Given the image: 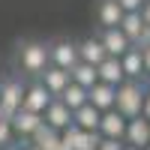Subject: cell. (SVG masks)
I'll return each mask as SVG.
<instances>
[{
    "label": "cell",
    "instance_id": "cell-1",
    "mask_svg": "<svg viewBox=\"0 0 150 150\" xmlns=\"http://www.w3.org/2000/svg\"><path fill=\"white\" fill-rule=\"evenodd\" d=\"M141 102H144V87L135 81H123L114 90V111L126 120L141 117Z\"/></svg>",
    "mask_w": 150,
    "mask_h": 150
},
{
    "label": "cell",
    "instance_id": "cell-2",
    "mask_svg": "<svg viewBox=\"0 0 150 150\" xmlns=\"http://www.w3.org/2000/svg\"><path fill=\"white\" fill-rule=\"evenodd\" d=\"M18 60H21V69H24V72L39 75V72L48 66V45H42V42H24Z\"/></svg>",
    "mask_w": 150,
    "mask_h": 150
},
{
    "label": "cell",
    "instance_id": "cell-3",
    "mask_svg": "<svg viewBox=\"0 0 150 150\" xmlns=\"http://www.w3.org/2000/svg\"><path fill=\"white\" fill-rule=\"evenodd\" d=\"M21 96H24L21 81H15V78L0 81V117H3V120H9L21 108Z\"/></svg>",
    "mask_w": 150,
    "mask_h": 150
},
{
    "label": "cell",
    "instance_id": "cell-4",
    "mask_svg": "<svg viewBox=\"0 0 150 150\" xmlns=\"http://www.w3.org/2000/svg\"><path fill=\"white\" fill-rule=\"evenodd\" d=\"M75 63H78V45H72V42H66V39L48 45V66H57V69L69 72Z\"/></svg>",
    "mask_w": 150,
    "mask_h": 150
},
{
    "label": "cell",
    "instance_id": "cell-5",
    "mask_svg": "<svg viewBox=\"0 0 150 150\" xmlns=\"http://www.w3.org/2000/svg\"><path fill=\"white\" fill-rule=\"evenodd\" d=\"M51 93L45 90V87L36 81V84H30V87H24V96H21V108L24 111H30V114H39L42 117V111L51 105Z\"/></svg>",
    "mask_w": 150,
    "mask_h": 150
},
{
    "label": "cell",
    "instance_id": "cell-6",
    "mask_svg": "<svg viewBox=\"0 0 150 150\" xmlns=\"http://www.w3.org/2000/svg\"><path fill=\"white\" fill-rule=\"evenodd\" d=\"M42 123H45L48 129H54V132H63L69 123H72V111L60 102V99H51V105L42 111Z\"/></svg>",
    "mask_w": 150,
    "mask_h": 150
},
{
    "label": "cell",
    "instance_id": "cell-7",
    "mask_svg": "<svg viewBox=\"0 0 150 150\" xmlns=\"http://www.w3.org/2000/svg\"><path fill=\"white\" fill-rule=\"evenodd\" d=\"M123 144L129 147H138L144 150L150 144V123L144 117H135V120H126V132H123Z\"/></svg>",
    "mask_w": 150,
    "mask_h": 150
},
{
    "label": "cell",
    "instance_id": "cell-8",
    "mask_svg": "<svg viewBox=\"0 0 150 150\" xmlns=\"http://www.w3.org/2000/svg\"><path fill=\"white\" fill-rule=\"evenodd\" d=\"M102 138H111V141H123V132H126V117H120L114 108L105 111L99 117V129H96Z\"/></svg>",
    "mask_w": 150,
    "mask_h": 150
},
{
    "label": "cell",
    "instance_id": "cell-9",
    "mask_svg": "<svg viewBox=\"0 0 150 150\" xmlns=\"http://www.w3.org/2000/svg\"><path fill=\"white\" fill-rule=\"evenodd\" d=\"M39 78H42L39 84H42V87H45V90L51 93L54 99H57L60 93H63L66 87H69V81H72V78H69V72H63V69H57V66H45V69L39 72Z\"/></svg>",
    "mask_w": 150,
    "mask_h": 150
},
{
    "label": "cell",
    "instance_id": "cell-10",
    "mask_svg": "<svg viewBox=\"0 0 150 150\" xmlns=\"http://www.w3.org/2000/svg\"><path fill=\"white\" fill-rule=\"evenodd\" d=\"M99 42H102V48H105V54L108 57H123L132 48V42L123 36L117 27H108V30H102V36H99Z\"/></svg>",
    "mask_w": 150,
    "mask_h": 150
},
{
    "label": "cell",
    "instance_id": "cell-11",
    "mask_svg": "<svg viewBox=\"0 0 150 150\" xmlns=\"http://www.w3.org/2000/svg\"><path fill=\"white\" fill-rule=\"evenodd\" d=\"M96 75H99V84H108V87H114V90H117L123 81H126V75H123L117 57H105L102 63L96 66Z\"/></svg>",
    "mask_w": 150,
    "mask_h": 150
},
{
    "label": "cell",
    "instance_id": "cell-12",
    "mask_svg": "<svg viewBox=\"0 0 150 150\" xmlns=\"http://www.w3.org/2000/svg\"><path fill=\"white\" fill-rule=\"evenodd\" d=\"M87 105H93L99 114H105V111L114 108V87H108V84H93L90 90H87Z\"/></svg>",
    "mask_w": 150,
    "mask_h": 150
},
{
    "label": "cell",
    "instance_id": "cell-13",
    "mask_svg": "<svg viewBox=\"0 0 150 150\" xmlns=\"http://www.w3.org/2000/svg\"><path fill=\"white\" fill-rule=\"evenodd\" d=\"M9 126H12V132H18V135H33L36 129L42 126V117H39V114H30V111H24V108H18L15 114L9 117Z\"/></svg>",
    "mask_w": 150,
    "mask_h": 150
},
{
    "label": "cell",
    "instance_id": "cell-14",
    "mask_svg": "<svg viewBox=\"0 0 150 150\" xmlns=\"http://www.w3.org/2000/svg\"><path fill=\"white\" fill-rule=\"evenodd\" d=\"M105 57H108V54H105V48H102L99 39H84V42L78 45V63H87V66L96 69Z\"/></svg>",
    "mask_w": 150,
    "mask_h": 150
},
{
    "label": "cell",
    "instance_id": "cell-15",
    "mask_svg": "<svg viewBox=\"0 0 150 150\" xmlns=\"http://www.w3.org/2000/svg\"><path fill=\"white\" fill-rule=\"evenodd\" d=\"M99 117H102V114H99L93 105H84V108H78V111L72 114V123H75L81 132H96V129H99Z\"/></svg>",
    "mask_w": 150,
    "mask_h": 150
},
{
    "label": "cell",
    "instance_id": "cell-16",
    "mask_svg": "<svg viewBox=\"0 0 150 150\" xmlns=\"http://www.w3.org/2000/svg\"><path fill=\"white\" fill-rule=\"evenodd\" d=\"M117 60H120V69H123V75H126V78H141V75H144V66H141V51H138L135 45H132L123 57H117Z\"/></svg>",
    "mask_w": 150,
    "mask_h": 150
},
{
    "label": "cell",
    "instance_id": "cell-17",
    "mask_svg": "<svg viewBox=\"0 0 150 150\" xmlns=\"http://www.w3.org/2000/svg\"><path fill=\"white\" fill-rule=\"evenodd\" d=\"M57 99H60V102H63V105H66V108L72 111V114H75L78 108H84V105H87V90H84V87H78V84H72V81H69V87H66V90L60 93Z\"/></svg>",
    "mask_w": 150,
    "mask_h": 150
},
{
    "label": "cell",
    "instance_id": "cell-18",
    "mask_svg": "<svg viewBox=\"0 0 150 150\" xmlns=\"http://www.w3.org/2000/svg\"><path fill=\"white\" fill-rule=\"evenodd\" d=\"M117 30H120V33L135 45V42H138V36H141V30H144V24H141V18H138V12H123V18H120V24H117Z\"/></svg>",
    "mask_w": 150,
    "mask_h": 150
},
{
    "label": "cell",
    "instance_id": "cell-19",
    "mask_svg": "<svg viewBox=\"0 0 150 150\" xmlns=\"http://www.w3.org/2000/svg\"><path fill=\"white\" fill-rule=\"evenodd\" d=\"M69 78H72V84H78V87H84V90H90V87L99 81V75H96L93 66H87V63H75V66L69 69Z\"/></svg>",
    "mask_w": 150,
    "mask_h": 150
},
{
    "label": "cell",
    "instance_id": "cell-20",
    "mask_svg": "<svg viewBox=\"0 0 150 150\" xmlns=\"http://www.w3.org/2000/svg\"><path fill=\"white\" fill-rule=\"evenodd\" d=\"M120 18H123V9L114 3V0H102V3H99V24H102V30L117 27Z\"/></svg>",
    "mask_w": 150,
    "mask_h": 150
},
{
    "label": "cell",
    "instance_id": "cell-21",
    "mask_svg": "<svg viewBox=\"0 0 150 150\" xmlns=\"http://www.w3.org/2000/svg\"><path fill=\"white\" fill-rule=\"evenodd\" d=\"M99 141H102V135L99 132H78L72 141V150H96Z\"/></svg>",
    "mask_w": 150,
    "mask_h": 150
},
{
    "label": "cell",
    "instance_id": "cell-22",
    "mask_svg": "<svg viewBox=\"0 0 150 150\" xmlns=\"http://www.w3.org/2000/svg\"><path fill=\"white\" fill-rule=\"evenodd\" d=\"M12 141V126H9V120L0 117V147H6Z\"/></svg>",
    "mask_w": 150,
    "mask_h": 150
},
{
    "label": "cell",
    "instance_id": "cell-23",
    "mask_svg": "<svg viewBox=\"0 0 150 150\" xmlns=\"http://www.w3.org/2000/svg\"><path fill=\"white\" fill-rule=\"evenodd\" d=\"M114 3H117V6L123 9V12H138L144 0H114Z\"/></svg>",
    "mask_w": 150,
    "mask_h": 150
},
{
    "label": "cell",
    "instance_id": "cell-24",
    "mask_svg": "<svg viewBox=\"0 0 150 150\" xmlns=\"http://www.w3.org/2000/svg\"><path fill=\"white\" fill-rule=\"evenodd\" d=\"M138 18H141V24H144V27H150V0H144V3H141Z\"/></svg>",
    "mask_w": 150,
    "mask_h": 150
},
{
    "label": "cell",
    "instance_id": "cell-25",
    "mask_svg": "<svg viewBox=\"0 0 150 150\" xmlns=\"http://www.w3.org/2000/svg\"><path fill=\"white\" fill-rule=\"evenodd\" d=\"M96 150H123V141H111V138H102Z\"/></svg>",
    "mask_w": 150,
    "mask_h": 150
},
{
    "label": "cell",
    "instance_id": "cell-26",
    "mask_svg": "<svg viewBox=\"0 0 150 150\" xmlns=\"http://www.w3.org/2000/svg\"><path fill=\"white\" fill-rule=\"evenodd\" d=\"M141 51V66H144V75L150 72V48H138Z\"/></svg>",
    "mask_w": 150,
    "mask_h": 150
},
{
    "label": "cell",
    "instance_id": "cell-27",
    "mask_svg": "<svg viewBox=\"0 0 150 150\" xmlns=\"http://www.w3.org/2000/svg\"><path fill=\"white\" fill-rule=\"evenodd\" d=\"M141 117L150 123V93H144V102H141Z\"/></svg>",
    "mask_w": 150,
    "mask_h": 150
},
{
    "label": "cell",
    "instance_id": "cell-28",
    "mask_svg": "<svg viewBox=\"0 0 150 150\" xmlns=\"http://www.w3.org/2000/svg\"><path fill=\"white\" fill-rule=\"evenodd\" d=\"M141 87H144V90H147V93H150V72H147V75H144V84H141Z\"/></svg>",
    "mask_w": 150,
    "mask_h": 150
},
{
    "label": "cell",
    "instance_id": "cell-29",
    "mask_svg": "<svg viewBox=\"0 0 150 150\" xmlns=\"http://www.w3.org/2000/svg\"><path fill=\"white\" fill-rule=\"evenodd\" d=\"M123 150H138V147H129V144H123Z\"/></svg>",
    "mask_w": 150,
    "mask_h": 150
},
{
    "label": "cell",
    "instance_id": "cell-30",
    "mask_svg": "<svg viewBox=\"0 0 150 150\" xmlns=\"http://www.w3.org/2000/svg\"><path fill=\"white\" fill-rule=\"evenodd\" d=\"M21 150H36V147H33V144H27V147H21Z\"/></svg>",
    "mask_w": 150,
    "mask_h": 150
},
{
    "label": "cell",
    "instance_id": "cell-31",
    "mask_svg": "<svg viewBox=\"0 0 150 150\" xmlns=\"http://www.w3.org/2000/svg\"><path fill=\"white\" fill-rule=\"evenodd\" d=\"M144 150H150V144H147V147H144Z\"/></svg>",
    "mask_w": 150,
    "mask_h": 150
}]
</instances>
